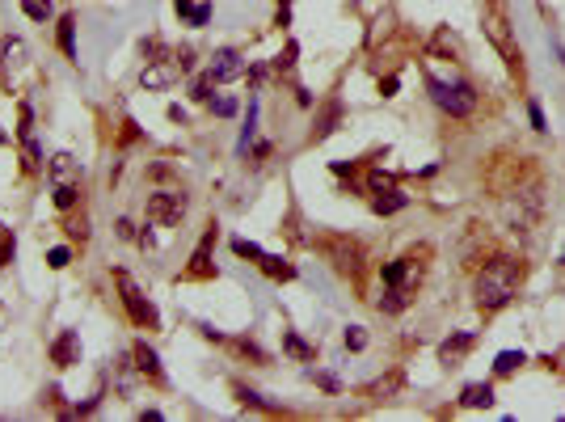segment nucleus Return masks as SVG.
Returning a JSON list of instances; mask_svg holds the SVG:
<instances>
[{
    "mask_svg": "<svg viewBox=\"0 0 565 422\" xmlns=\"http://www.w3.org/2000/svg\"><path fill=\"white\" fill-rule=\"evenodd\" d=\"M519 283H523V262H515V258H494V262H485V271L477 275V304H481L485 313H494V309H502V304L515 300Z\"/></svg>",
    "mask_w": 565,
    "mask_h": 422,
    "instance_id": "1",
    "label": "nucleus"
},
{
    "mask_svg": "<svg viewBox=\"0 0 565 422\" xmlns=\"http://www.w3.org/2000/svg\"><path fill=\"white\" fill-rule=\"evenodd\" d=\"M502 220L515 237H532L545 220V194H540V182H528V186H515L507 199H502Z\"/></svg>",
    "mask_w": 565,
    "mask_h": 422,
    "instance_id": "2",
    "label": "nucleus"
},
{
    "mask_svg": "<svg viewBox=\"0 0 565 422\" xmlns=\"http://www.w3.org/2000/svg\"><path fill=\"white\" fill-rule=\"evenodd\" d=\"M426 89L435 97V106L452 118H469L477 110V89L469 80H439V76H426Z\"/></svg>",
    "mask_w": 565,
    "mask_h": 422,
    "instance_id": "3",
    "label": "nucleus"
},
{
    "mask_svg": "<svg viewBox=\"0 0 565 422\" xmlns=\"http://www.w3.org/2000/svg\"><path fill=\"white\" fill-rule=\"evenodd\" d=\"M114 283H118V300H122V309H127V317L139 325V330H156L160 325V317H156V309H152V300L139 292V283L127 275V271H114Z\"/></svg>",
    "mask_w": 565,
    "mask_h": 422,
    "instance_id": "4",
    "label": "nucleus"
},
{
    "mask_svg": "<svg viewBox=\"0 0 565 422\" xmlns=\"http://www.w3.org/2000/svg\"><path fill=\"white\" fill-rule=\"evenodd\" d=\"M190 68H194V51H173V55H165V59H152V63L139 72V85H144V89H169V85L182 80Z\"/></svg>",
    "mask_w": 565,
    "mask_h": 422,
    "instance_id": "5",
    "label": "nucleus"
},
{
    "mask_svg": "<svg viewBox=\"0 0 565 422\" xmlns=\"http://www.w3.org/2000/svg\"><path fill=\"white\" fill-rule=\"evenodd\" d=\"M182 216H186V194L182 190L148 194V224L152 228H173V224H182Z\"/></svg>",
    "mask_w": 565,
    "mask_h": 422,
    "instance_id": "6",
    "label": "nucleus"
},
{
    "mask_svg": "<svg viewBox=\"0 0 565 422\" xmlns=\"http://www.w3.org/2000/svg\"><path fill=\"white\" fill-rule=\"evenodd\" d=\"M485 30H490L494 46H498V51H502V55L511 59V68L519 72V59H523V55L515 51V38H511V25H507V13H502V4H498V0H490V4H485Z\"/></svg>",
    "mask_w": 565,
    "mask_h": 422,
    "instance_id": "7",
    "label": "nucleus"
},
{
    "mask_svg": "<svg viewBox=\"0 0 565 422\" xmlns=\"http://www.w3.org/2000/svg\"><path fill=\"white\" fill-rule=\"evenodd\" d=\"M211 80L215 85H224V80H236V76H245L249 72V63L241 59V51H232V46H224V51H215V59H211Z\"/></svg>",
    "mask_w": 565,
    "mask_h": 422,
    "instance_id": "8",
    "label": "nucleus"
},
{
    "mask_svg": "<svg viewBox=\"0 0 565 422\" xmlns=\"http://www.w3.org/2000/svg\"><path fill=\"white\" fill-rule=\"evenodd\" d=\"M329 258H334V266L342 275H359V266H363V249L355 241H346V237H334L329 241Z\"/></svg>",
    "mask_w": 565,
    "mask_h": 422,
    "instance_id": "9",
    "label": "nucleus"
},
{
    "mask_svg": "<svg viewBox=\"0 0 565 422\" xmlns=\"http://www.w3.org/2000/svg\"><path fill=\"white\" fill-rule=\"evenodd\" d=\"M51 359H55L59 368H72V364H80V338H76V330H63V334L51 342Z\"/></svg>",
    "mask_w": 565,
    "mask_h": 422,
    "instance_id": "10",
    "label": "nucleus"
},
{
    "mask_svg": "<svg viewBox=\"0 0 565 422\" xmlns=\"http://www.w3.org/2000/svg\"><path fill=\"white\" fill-rule=\"evenodd\" d=\"M473 347H477V334H473V330H464V334H452V338L439 347V359L452 368V364H460V359L473 351Z\"/></svg>",
    "mask_w": 565,
    "mask_h": 422,
    "instance_id": "11",
    "label": "nucleus"
},
{
    "mask_svg": "<svg viewBox=\"0 0 565 422\" xmlns=\"http://www.w3.org/2000/svg\"><path fill=\"white\" fill-rule=\"evenodd\" d=\"M131 355H135V368H139L148 380H156V385L165 380V368H160V359H156V351H152L148 342H135V351H131Z\"/></svg>",
    "mask_w": 565,
    "mask_h": 422,
    "instance_id": "12",
    "label": "nucleus"
},
{
    "mask_svg": "<svg viewBox=\"0 0 565 422\" xmlns=\"http://www.w3.org/2000/svg\"><path fill=\"white\" fill-rule=\"evenodd\" d=\"M51 178H55V186H68V182H76L80 178V161L76 156H68V152H59V156H51Z\"/></svg>",
    "mask_w": 565,
    "mask_h": 422,
    "instance_id": "13",
    "label": "nucleus"
},
{
    "mask_svg": "<svg viewBox=\"0 0 565 422\" xmlns=\"http://www.w3.org/2000/svg\"><path fill=\"white\" fill-rule=\"evenodd\" d=\"M405 203H410V194H401L397 186H388V190H376V199H372L376 216H393V211H401Z\"/></svg>",
    "mask_w": 565,
    "mask_h": 422,
    "instance_id": "14",
    "label": "nucleus"
},
{
    "mask_svg": "<svg viewBox=\"0 0 565 422\" xmlns=\"http://www.w3.org/2000/svg\"><path fill=\"white\" fill-rule=\"evenodd\" d=\"M55 38H59V51H63L68 59H76V17H72V13H63V17H59Z\"/></svg>",
    "mask_w": 565,
    "mask_h": 422,
    "instance_id": "15",
    "label": "nucleus"
},
{
    "mask_svg": "<svg viewBox=\"0 0 565 422\" xmlns=\"http://www.w3.org/2000/svg\"><path fill=\"white\" fill-rule=\"evenodd\" d=\"M21 156H25V161H21V169H25V173H38V169H42V148H38L34 131H25V135H21Z\"/></svg>",
    "mask_w": 565,
    "mask_h": 422,
    "instance_id": "16",
    "label": "nucleus"
},
{
    "mask_svg": "<svg viewBox=\"0 0 565 422\" xmlns=\"http://www.w3.org/2000/svg\"><path fill=\"white\" fill-rule=\"evenodd\" d=\"M211 241H215V228L198 241V249H194V258H190V275H211Z\"/></svg>",
    "mask_w": 565,
    "mask_h": 422,
    "instance_id": "17",
    "label": "nucleus"
},
{
    "mask_svg": "<svg viewBox=\"0 0 565 422\" xmlns=\"http://www.w3.org/2000/svg\"><path fill=\"white\" fill-rule=\"evenodd\" d=\"M460 406H469V410L494 406V389H490V385H469V389L460 393Z\"/></svg>",
    "mask_w": 565,
    "mask_h": 422,
    "instance_id": "18",
    "label": "nucleus"
},
{
    "mask_svg": "<svg viewBox=\"0 0 565 422\" xmlns=\"http://www.w3.org/2000/svg\"><path fill=\"white\" fill-rule=\"evenodd\" d=\"M338 123H342V101H325V110H321V118H317V139H325Z\"/></svg>",
    "mask_w": 565,
    "mask_h": 422,
    "instance_id": "19",
    "label": "nucleus"
},
{
    "mask_svg": "<svg viewBox=\"0 0 565 422\" xmlns=\"http://www.w3.org/2000/svg\"><path fill=\"white\" fill-rule=\"evenodd\" d=\"M410 258H397V262H388L384 266V287H405V279H410Z\"/></svg>",
    "mask_w": 565,
    "mask_h": 422,
    "instance_id": "20",
    "label": "nucleus"
},
{
    "mask_svg": "<svg viewBox=\"0 0 565 422\" xmlns=\"http://www.w3.org/2000/svg\"><path fill=\"white\" fill-rule=\"evenodd\" d=\"M401 309H410V287H388L380 296V313H401Z\"/></svg>",
    "mask_w": 565,
    "mask_h": 422,
    "instance_id": "21",
    "label": "nucleus"
},
{
    "mask_svg": "<svg viewBox=\"0 0 565 422\" xmlns=\"http://www.w3.org/2000/svg\"><path fill=\"white\" fill-rule=\"evenodd\" d=\"M401 385H405V380H401V372H388L384 380H376V385H372V397H376V402H388V397H397V393H401Z\"/></svg>",
    "mask_w": 565,
    "mask_h": 422,
    "instance_id": "22",
    "label": "nucleus"
},
{
    "mask_svg": "<svg viewBox=\"0 0 565 422\" xmlns=\"http://www.w3.org/2000/svg\"><path fill=\"white\" fill-rule=\"evenodd\" d=\"M270 279H296V266L291 262H283V258H270V254H262V262H258Z\"/></svg>",
    "mask_w": 565,
    "mask_h": 422,
    "instance_id": "23",
    "label": "nucleus"
},
{
    "mask_svg": "<svg viewBox=\"0 0 565 422\" xmlns=\"http://www.w3.org/2000/svg\"><path fill=\"white\" fill-rule=\"evenodd\" d=\"M283 347H287V355H296V359H312V355H317V351H312V347L296 334V330H283Z\"/></svg>",
    "mask_w": 565,
    "mask_h": 422,
    "instance_id": "24",
    "label": "nucleus"
},
{
    "mask_svg": "<svg viewBox=\"0 0 565 422\" xmlns=\"http://www.w3.org/2000/svg\"><path fill=\"white\" fill-rule=\"evenodd\" d=\"M519 364H528V355H523V351H502V355L494 359V372H498V376H511Z\"/></svg>",
    "mask_w": 565,
    "mask_h": 422,
    "instance_id": "25",
    "label": "nucleus"
},
{
    "mask_svg": "<svg viewBox=\"0 0 565 422\" xmlns=\"http://www.w3.org/2000/svg\"><path fill=\"white\" fill-rule=\"evenodd\" d=\"M21 8H25V17H34V21H46V17H51V0H21Z\"/></svg>",
    "mask_w": 565,
    "mask_h": 422,
    "instance_id": "26",
    "label": "nucleus"
},
{
    "mask_svg": "<svg viewBox=\"0 0 565 422\" xmlns=\"http://www.w3.org/2000/svg\"><path fill=\"white\" fill-rule=\"evenodd\" d=\"M76 203V182H68V186H55V207L59 211H68Z\"/></svg>",
    "mask_w": 565,
    "mask_h": 422,
    "instance_id": "27",
    "label": "nucleus"
},
{
    "mask_svg": "<svg viewBox=\"0 0 565 422\" xmlns=\"http://www.w3.org/2000/svg\"><path fill=\"white\" fill-rule=\"evenodd\" d=\"M232 249H236L241 258H258V262H262V254H266V249H258V245L245 241V237H232Z\"/></svg>",
    "mask_w": 565,
    "mask_h": 422,
    "instance_id": "28",
    "label": "nucleus"
},
{
    "mask_svg": "<svg viewBox=\"0 0 565 422\" xmlns=\"http://www.w3.org/2000/svg\"><path fill=\"white\" fill-rule=\"evenodd\" d=\"M68 262H72V254H68L63 245H55V249H46V266H51V271H63Z\"/></svg>",
    "mask_w": 565,
    "mask_h": 422,
    "instance_id": "29",
    "label": "nucleus"
},
{
    "mask_svg": "<svg viewBox=\"0 0 565 422\" xmlns=\"http://www.w3.org/2000/svg\"><path fill=\"white\" fill-rule=\"evenodd\" d=\"M253 127H258V101H249V123H245V131H241V152L249 148V139H253Z\"/></svg>",
    "mask_w": 565,
    "mask_h": 422,
    "instance_id": "30",
    "label": "nucleus"
},
{
    "mask_svg": "<svg viewBox=\"0 0 565 422\" xmlns=\"http://www.w3.org/2000/svg\"><path fill=\"white\" fill-rule=\"evenodd\" d=\"M346 347H350V351H363V347H367V334H363V325H350V330H346Z\"/></svg>",
    "mask_w": 565,
    "mask_h": 422,
    "instance_id": "31",
    "label": "nucleus"
},
{
    "mask_svg": "<svg viewBox=\"0 0 565 422\" xmlns=\"http://www.w3.org/2000/svg\"><path fill=\"white\" fill-rule=\"evenodd\" d=\"M528 118H532V127H536V131H549V123H545V110H540V101H528Z\"/></svg>",
    "mask_w": 565,
    "mask_h": 422,
    "instance_id": "32",
    "label": "nucleus"
},
{
    "mask_svg": "<svg viewBox=\"0 0 565 422\" xmlns=\"http://www.w3.org/2000/svg\"><path fill=\"white\" fill-rule=\"evenodd\" d=\"M211 21V4H194L190 8V25H207Z\"/></svg>",
    "mask_w": 565,
    "mask_h": 422,
    "instance_id": "33",
    "label": "nucleus"
},
{
    "mask_svg": "<svg viewBox=\"0 0 565 422\" xmlns=\"http://www.w3.org/2000/svg\"><path fill=\"white\" fill-rule=\"evenodd\" d=\"M211 85H215V80H211V72H207L203 80H194V97H198V101H211Z\"/></svg>",
    "mask_w": 565,
    "mask_h": 422,
    "instance_id": "34",
    "label": "nucleus"
},
{
    "mask_svg": "<svg viewBox=\"0 0 565 422\" xmlns=\"http://www.w3.org/2000/svg\"><path fill=\"white\" fill-rule=\"evenodd\" d=\"M211 110H215L220 118H232V114H236V101H232V97H220V101H211Z\"/></svg>",
    "mask_w": 565,
    "mask_h": 422,
    "instance_id": "35",
    "label": "nucleus"
},
{
    "mask_svg": "<svg viewBox=\"0 0 565 422\" xmlns=\"http://www.w3.org/2000/svg\"><path fill=\"white\" fill-rule=\"evenodd\" d=\"M241 402H245V406H262V410H274V406H270L262 393H253V389H241Z\"/></svg>",
    "mask_w": 565,
    "mask_h": 422,
    "instance_id": "36",
    "label": "nucleus"
},
{
    "mask_svg": "<svg viewBox=\"0 0 565 422\" xmlns=\"http://www.w3.org/2000/svg\"><path fill=\"white\" fill-rule=\"evenodd\" d=\"M296 51H300V46L291 42V46H287V51H283V55L274 59V68H291V63H296Z\"/></svg>",
    "mask_w": 565,
    "mask_h": 422,
    "instance_id": "37",
    "label": "nucleus"
},
{
    "mask_svg": "<svg viewBox=\"0 0 565 422\" xmlns=\"http://www.w3.org/2000/svg\"><path fill=\"white\" fill-rule=\"evenodd\" d=\"M63 228H68V237H80V241L89 237V228H84V220H68Z\"/></svg>",
    "mask_w": 565,
    "mask_h": 422,
    "instance_id": "38",
    "label": "nucleus"
},
{
    "mask_svg": "<svg viewBox=\"0 0 565 422\" xmlns=\"http://www.w3.org/2000/svg\"><path fill=\"white\" fill-rule=\"evenodd\" d=\"M114 228H118V237H122V241H131V237H135V228H131V220H118Z\"/></svg>",
    "mask_w": 565,
    "mask_h": 422,
    "instance_id": "39",
    "label": "nucleus"
},
{
    "mask_svg": "<svg viewBox=\"0 0 565 422\" xmlns=\"http://www.w3.org/2000/svg\"><path fill=\"white\" fill-rule=\"evenodd\" d=\"M317 380H321V385H325V389H329V393H338V389H342V385H338V380H334V376H329V372H317Z\"/></svg>",
    "mask_w": 565,
    "mask_h": 422,
    "instance_id": "40",
    "label": "nucleus"
},
{
    "mask_svg": "<svg viewBox=\"0 0 565 422\" xmlns=\"http://www.w3.org/2000/svg\"><path fill=\"white\" fill-rule=\"evenodd\" d=\"M380 93H384V97H393V93H397V76H388V80L380 85Z\"/></svg>",
    "mask_w": 565,
    "mask_h": 422,
    "instance_id": "41",
    "label": "nucleus"
},
{
    "mask_svg": "<svg viewBox=\"0 0 565 422\" xmlns=\"http://www.w3.org/2000/svg\"><path fill=\"white\" fill-rule=\"evenodd\" d=\"M190 8H194V0H177V13L182 17H190Z\"/></svg>",
    "mask_w": 565,
    "mask_h": 422,
    "instance_id": "42",
    "label": "nucleus"
},
{
    "mask_svg": "<svg viewBox=\"0 0 565 422\" xmlns=\"http://www.w3.org/2000/svg\"><path fill=\"white\" fill-rule=\"evenodd\" d=\"M0 144H4V131H0Z\"/></svg>",
    "mask_w": 565,
    "mask_h": 422,
    "instance_id": "43",
    "label": "nucleus"
}]
</instances>
